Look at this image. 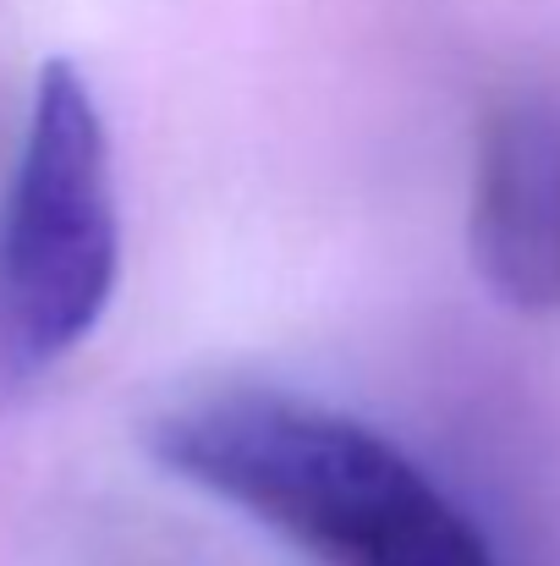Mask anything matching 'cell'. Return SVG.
I'll use <instances>...</instances> for the list:
<instances>
[{"label": "cell", "instance_id": "7a4b0ae2", "mask_svg": "<svg viewBox=\"0 0 560 566\" xmlns=\"http://www.w3.org/2000/svg\"><path fill=\"white\" fill-rule=\"evenodd\" d=\"M121 270L105 116L72 61H44L0 203V336L50 369L94 336Z\"/></svg>", "mask_w": 560, "mask_h": 566}, {"label": "cell", "instance_id": "3957f363", "mask_svg": "<svg viewBox=\"0 0 560 566\" xmlns=\"http://www.w3.org/2000/svg\"><path fill=\"white\" fill-rule=\"evenodd\" d=\"M473 264L517 314H560V111L506 99L478 138Z\"/></svg>", "mask_w": 560, "mask_h": 566}, {"label": "cell", "instance_id": "6da1fadb", "mask_svg": "<svg viewBox=\"0 0 560 566\" xmlns=\"http://www.w3.org/2000/svg\"><path fill=\"white\" fill-rule=\"evenodd\" d=\"M149 457L325 566H495L445 490L369 423L275 390H220L160 412Z\"/></svg>", "mask_w": 560, "mask_h": 566}]
</instances>
